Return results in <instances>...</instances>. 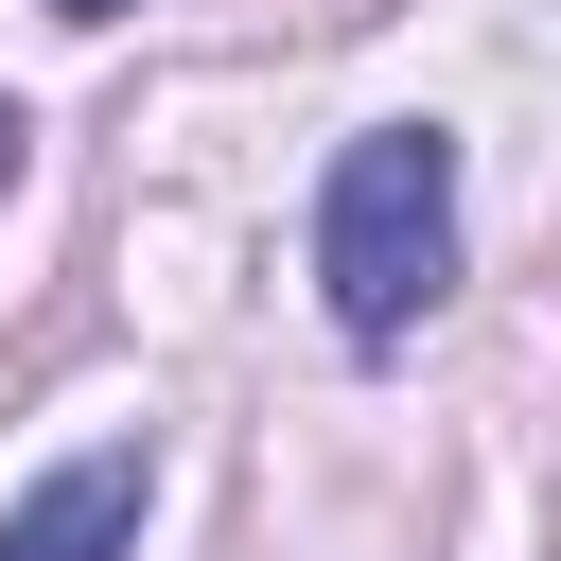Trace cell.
<instances>
[{
    "label": "cell",
    "instance_id": "obj_3",
    "mask_svg": "<svg viewBox=\"0 0 561 561\" xmlns=\"http://www.w3.org/2000/svg\"><path fill=\"white\" fill-rule=\"evenodd\" d=\"M18 158H35V123H18V105H0V193H18Z\"/></svg>",
    "mask_w": 561,
    "mask_h": 561
},
{
    "label": "cell",
    "instance_id": "obj_2",
    "mask_svg": "<svg viewBox=\"0 0 561 561\" xmlns=\"http://www.w3.org/2000/svg\"><path fill=\"white\" fill-rule=\"evenodd\" d=\"M140 508H158V456L105 438V456H70L0 508V561H140Z\"/></svg>",
    "mask_w": 561,
    "mask_h": 561
},
{
    "label": "cell",
    "instance_id": "obj_4",
    "mask_svg": "<svg viewBox=\"0 0 561 561\" xmlns=\"http://www.w3.org/2000/svg\"><path fill=\"white\" fill-rule=\"evenodd\" d=\"M53 18H123V0H53Z\"/></svg>",
    "mask_w": 561,
    "mask_h": 561
},
{
    "label": "cell",
    "instance_id": "obj_1",
    "mask_svg": "<svg viewBox=\"0 0 561 561\" xmlns=\"http://www.w3.org/2000/svg\"><path fill=\"white\" fill-rule=\"evenodd\" d=\"M316 280H333V333L351 351H403L456 280V140L438 123H368L316 193Z\"/></svg>",
    "mask_w": 561,
    "mask_h": 561
}]
</instances>
